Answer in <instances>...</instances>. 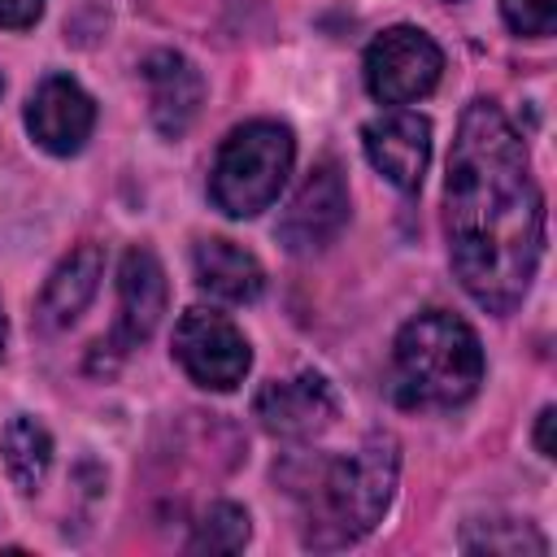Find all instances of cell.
<instances>
[{
    "mask_svg": "<svg viewBox=\"0 0 557 557\" xmlns=\"http://www.w3.org/2000/svg\"><path fill=\"white\" fill-rule=\"evenodd\" d=\"M448 257L487 313H509L540 265L544 196L531 178L522 135L492 100L466 104L444 183Z\"/></svg>",
    "mask_w": 557,
    "mask_h": 557,
    "instance_id": "6da1fadb",
    "label": "cell"
},
{
    "mask_svg": "<svg viewBox=\"0 0 557 557\" xmlns=\"http://www.w3.org/2000/svg\"><path fill=\"white\" fill-rule=\"evenodd\" d=\"M396 470L400 448L387 431H374L352 453L331 457L305 492V544L331 553L370 535L392 505Z\"/></svg>",
    "mask_w": 557,
    "mask_h": 557,
    "instance_id": "7a4b0ae2",
    "label": "cell"
},
{
    "mask_svg": "<svg viewBox=\"0 0 557 557\" xmlns=\"http://www.w3.org/2000/svg\"><path fill=\"white\" fill-rule=\"evenodd\" d=\"M483 383V348L470 322L448 309L409 318L392 344L387 392L400 409H453Z\"/></svg>",
    "mask_w": 557,
    "mask_h": 557,
    "instance_id": "3957f363",
    "label": "cell"
},
{
    "mask_svg": "<svg viewBox=\"0 0 557 557\" xmlns=\"http://www.w3.org/2000/svg\"><path fill=\"white\" fill-rule=\"evenodd\" d=\"M296 139L278 122H244L235 126L213 161L209 196L226 218H257L274 205L278 187L292 174Z\"/></svg>",
    "mask_w": 557,
    "mask_h": 557,
    "instance_id": "277c9868",
    "label": "cell"
},
{
    "mask_svg": "<svg viewBox=\"0 0 557 557\" xmlns=\"http://www.w3.org/2000/svg\"><path fill=\"white\" fill-rule=\"evenodd\" d=\"M174 361L187 370L191 383H200L209 392H231L244 383L252 352L226 313L187 309L174 326Z\"/></svg>",
    "mask_w": 557,
    "mask_h": 557,
    "instance_id": "5b68a950",
    "label": "cell"
},
{
    "mask_svg": "<svg viewBox=\"0 0 557 557\" xmlns=\"http://www.w3.org/2000/svg\"><path fill=\"white\" fill-rule=\"evenodd\" d=\"M444 70L440 44L418 26H392L366 48V87L383 104L422 100Z\"/></svg>",
    "mask_w": 557,
    "mask_h": 557,
    "instance_id": "8992f818",
    "label": "cell"
},
{
    "mask_svg": "<svg viewBox=\"0 0 557 557\" xmlns=\"http://www.w3.org/2000/svg\"><path fill=\"white\" fill-rule=\"evenodd\" d=\"M348 183L335 161H318L309 178L296 187L278 218V244L287 252H318L348 226Z\"/></svg>",
    "mask_w": 557,
    "mask_h": 557,
    "instance_id": "52a82bcc",
    "label": "cell"
},
{
    "mask_svg": "<svg viewBox=\"0 0 557 557\" xmlns=\"http://www.w3.org/2000/svg\"><path fill=\"white\" fill-rule=\"evenodd\" d=\"M252 418L270 431V435H283V440H313L322 435L335 418H339V396L335 387L313 374V370H300L292 379H274L257 392L252 400Z\"/></svg>",
    "mask_w": 557,
    "mask_h": 557,
    "instance_id": "ba28073f",
    "label": "cell"
},
{
    "mask_svg": "<svg viewBox=\"0 0 557 557\" xmlns=\"http://www.w3.org/2000/svg\"><path fill=\"white\" fill-rule=\"evenodd\" d=\"M91 126H96V104L74 78L48 74L35 87V96L26 104V131L39 148H48L57 157H70L87 144Z\"/></svg>",
    "mask_w": 557,
    "mask_h": 557,
    "instance_id": "9c48e42d",
    "label": "cell"
},
{
    "mask_svg": "<svg viewBox=\"0 0 557 557\" xmlns=\"http://www.w3.org/2000/svg\"><path fill=\"white\" fill-rule=\"evenodd\" d=\"M361 144H366L370 165L392 187H400V191L422 187V174H426V161H431V122L422 113H409V109L383 113V117L366 122Z\"/></svg>",
    "mask_w": 557,
    "mask_h": 557,
    "instance_id": "30bf717a",
    "label": "cell"
},
{
    "mask_svg": "<svg viewBox=\"0 0 557 557\" xmlns=\"http://www.w3.org/2000/svg\"><path fill=\"white\" fill-rule=\"evenodd\" d=\"M165 296H170V287H165V270H161L157 252L135 244L117 270V335H113V344L122 352L144 344L157 331V322L165 313Z\"/></svg>",
    "mask_w": 557,
    "mask_h": 557,
    "instance_id": "8fae6325",
    "label": "cell"
},
{
    "mask_svg": "<svg viewBox=\"0 0 557 557\" xmlns=\"http://www.w3.org/2000/svg\"><path fill=\"white\" fill-rule=\"evenodd\" d=\"M139 74H144V87H148L152 126L161 135L178 139L196 122V113L205 104V78H200V70L183 52H170L165 48V52H152Z\"/></svg>",
    "mask_w": 557,
    "mask_h": 557,
    "instance_id": "7c38bea8",
    "label": "cell"
},
{
    "mask_svg": "<svg viewBox=\"0 0 557 557\" xmlns=\"http://www.w3.org/2000/svg\"><path fill=\"white\" fill-rule=\"evenodd\" d=\"M100 274H104V252H100V244L74 248V252L52 270V278H48L44 292H39V326H44V331H65L70 322H78V313L91 305V296H96V287H100Z\"/></svg>",
    "mask_w": 557,
    "mask_h": 557,
    "instance_id": "4fadbf2b",
    "label": "cell"
},
{
    "mask_svg": "<svg viewBox=\"0 0 557 557\" xmlns=\"http://www.w3.org/2000/svg\"><path fill=\"white\" fill-rule=\"evenodd\" d=\"M191 265H196V283H200L209 296L231 300V305H248V300H257L261 287H265L261 261H257L248 248H239L235 239H200Z\"/></svg>",
    "mask_w": 557,
    "mask_h": 557,
    "instance_id": "5bb4252c",
    "label": "cell"
},
{
    "mask_svg": "<svg viewBox=\"0 0 557 557\" xmlns=\"http://www.w3.org/2000/svg\"><path fill=\"white\" fill-rule=\"evenodd\" d=\"M0 453H4V470L13 479L17 492H35L52 466V435L39 418L17 413L4 422L0 431Z\"/></svg>",
    "mask_w": 557,
    "mask_h": 557,
    "instance_id": "9a60e30c",
    "label": "cell"
},
{
    "mask_svg": "<svg viewBox=\"0 0 557 557\" xmlns=\"http://www.w3.org/2000/svg\"><path fill=\"white\" fill-rule=\"evenodd\" d=\"M248 544V513L231 500H218L200 522H196V535H191V553H239Z\"/></svg>",
    "mask_w": 557,
    "mask_h": 557,
    "instance_id": "2e32d148",
    "label": "cell"
},
{
    "mask_svg": "<svg viewBox=\"0 0 557 557\" xmlns=\"http://www.w3.org/2000/svg\"><path fill=\"white\" fill-rule=\"evenodd\" d=\"M461 548L470 553H544V535L527 522H483L461 535Z\"/></svg>",
    "mask_w": 557,
    "mask_h": 557,
    "instance_id": "e0dca14e",
    "label": "cell"
},
{
    "mask_svg": "<svg viewBox=\"0 0 557 557\" xmlns=\"http://www.w3.org/2000/svg\"><path fill=\"white\" fill-rule=\"evenodd\" d=\"M500 13L513 35L544 39L557 26V0H500Z\"/></svg>",
    "mask_w": 557,
    "mask_h": 557,
    "instance_id": "ac0fdd59",
    "label": "cell"
},
{
    "mask_svg": "<svg viewBox=\"0 0 557 557\" xmlns=\"http://www.w3.org/2000/svg\"><path fill=\"white\" fill-rule=\"evenodd\" d=\"M39 13H44V0H0V26H9V30L35 26Z\"/></svg>",
    "mask_w": 557,
    "mask_h": 557,
    "instance_id": "d6986e66",
    "label": "cell"
},
{
    "mask_svg": "<svg viewBox=\"0 0 557 557\" xmlns=\"http://www.w3.org/2000/svg\"><path fill=\"white\" fill-rule=\"evenodd\" d=\"M553 422H557L553 405H548V409H540V418H535V448H540L544 457H553Z\"/></svg>",
    "mask_w": 557,
    "mask_h": 557,
    "instance_id": "ffe728a7",
    "label": "cell"
},
{
    "mask_svg": "<svg viewBox=\"0 0 557 557\" xmlns=\"http://www.w3.org/2000/svg\"><path fill=\"white\" fill-rule=\"evenodd\" d=\"M0 352H4V313H0Z\"/></svg>",
    "mask_w": 557,
    "mask_h": 557,
    "instance_id": "44dd1931",
    "label": "cell"
}]
</instances>
